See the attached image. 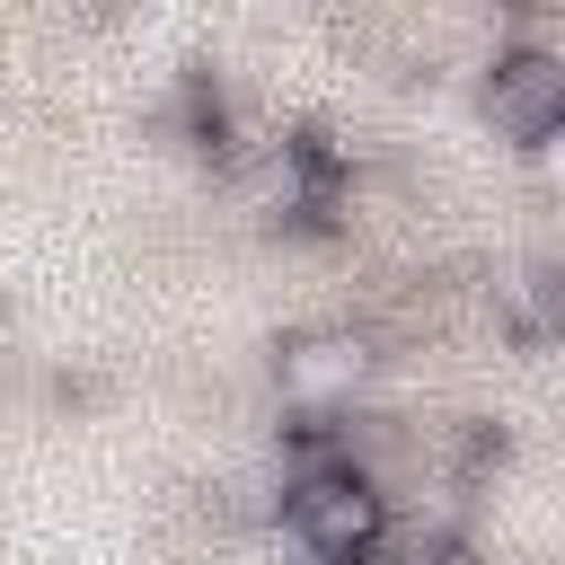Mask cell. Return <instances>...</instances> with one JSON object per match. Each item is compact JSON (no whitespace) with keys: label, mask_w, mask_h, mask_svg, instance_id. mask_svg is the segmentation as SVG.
Wrapping results in <instances>:
<instances>
[{"label":"cell","mask_w":565,"mask_h":565,"mask_svg":"<svg viewBox=\"0 0 565 565\" xmlns=\"http://www.w3.org/2000/svg\"><path fill=\"white\" fill-rule=\"evenodd\" d=\"M274 380H282L291 406H344L371 380V344L353 327H309V335H291L274 353Z\"/></svg>","instance_id":"3957f363"},{"label":"cell","mask_w":565,"mask_h":565,"mask_svg":"<svg viewBox=\"0 0 565 565\" xmlns=\"http://www.w3.org/2000/svg\"><path fill=\"white\" fill-rule=\"evenodd\" d=\"M282 521H291V539L318 565H371L380 539H388V503H380V486L353 459H309L282 486Z\"/></svg>","instance_id":"6da1fadb"},{"label":"cell","mask_w":565,"mask_h":565,"mask_svg":"<svg viewBox=\"0 0 565 565\" xmlns=\"http://www.w3.org/2000/svg\"><path fill=\"white\" fill-rule=\"evenodd\" d=\"M486 124H494L503 141H547V132H565V62L539 53V44L494 53V71H486Z\"/></svg>","instance_id":"7a4b0ae2"},{"label":"cell","mask_w":565,"mask_h":565,"mask_svg":"<svg viewBox=\"0 0 565 565\" xmlns=\"http://www.w3.org/2000/svg\"><path fill=\"white\" fill-rule=\"evenodd\" d=\"M494 309L521 344H547L565 327V274L556 265H512V274H494Z\"/></svg>","instance_id":"277c9868"}]
</instances>
